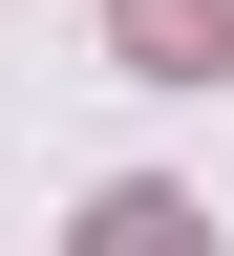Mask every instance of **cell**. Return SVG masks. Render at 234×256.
<instances>
[{
  "instance_id": "1",
  "label": "cell",
  "mask_w": 234,
  "mask_h": 256,
  "mask_svg": "<svg viewBox=\"0 0 234 256\" xmlns=\"http://www.w3.org/2000/svg\"><path fill=\"white\" fill-rule=\"evenodd\" d=\"M107 43L149 64V86H213L234 64V0H107Z\"/></svg>"
},
{
  "instance_id": "2",
  "label": "cell",
  "mask_w": 234,
  "mask_h": 256,
  "mask_svg": "<svg viewBox=\"0 0 234 256\" xmlns=\"http://www.w3.org/2000/svg\"><path fill=\"white\" fill-rule=\"evenodd\" d=\"M85 256H213V235H192V192H107V214H85Z\"/></svg>"
}]
</instances>
